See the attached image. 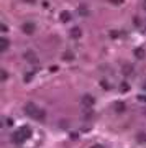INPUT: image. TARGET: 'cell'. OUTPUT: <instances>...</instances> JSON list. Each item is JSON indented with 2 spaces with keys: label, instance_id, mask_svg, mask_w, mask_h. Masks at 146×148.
Masks as SVG:
<instances>
[{
  "label": "cell",
  "instance_id": "3",
  "mask_svg": "<svg viewBox=\"0 0 146 148\" xmlns=\"http://www.w3.org/2000/svg\"><path fill=\"white\" fill-rule=\"evenodd\" d=\"M12 138H13V142H15V143H23V142L26 140V137L23 135V132H21V130H18V132H15Z\"/></svg>",
  "mask_w": 146,
  "mask_h": 148
},
{
  "label": "cell",
  "instance_id": "9",
  "mask_svg": "<svg viewBox=\"0 0 146 148\" xmlns=\"http://www.w3.org/2000/svg\"><path fill=\"white\" fill-rule=\"evenodd\" d=\"M61 20H63V21H69V20H71V13H69V12H61Z\"/></svg>",
  "mask_w": 146,
  "mask_h": 148
},
{
  "label": "cell",
  "instance_id": "6",
  "mask_svg": "<svg viewBox=\"0 0 146 148\" xmlns=\"http://www.w3.org/2000/svg\"><path fill=\"white\" fill-rule=\"evenodd\" d=\"M135 56L136 58H140V59H143L145 58V49H143V48H136L135 49Z\"/></svg>",
  "mask_w": 146,
  "mask_h": 148
},
{
  "label": "cell",
  "instance_id": "7",
  "mask_svg": "<svg viewBox=\"0 0 146 148\" xmlns=\"http://www.w3.org/2000/svg\"><path fill=\"white\" fill-rule=\"evenodd\" d=\"M7 48H8V40L2 38V40H0V51H5Z\"/></svg>",
  "mask_w": 146,
  "mask_h": 148
},
{
  "label": "cell",
  "instance_id": "13",
  "mask_svg": "<svg viewBox=\"0 0 146 148\" xmlns=\"http://www.w3.org/2000/svg\"><path fill=\"white\" fill-rule=\"evenodd\" d=\"M110 3H113V5H121L123 3V0H108Z\"/></svg>",
  "mask_w": 146,
  "mask_h": 148
},
{
  "label": "cell",
  "instance_id": "21",
  "mask_svg": "<svg viewBox=\"0 0 146 148\" xmlns=\"http://www.w3.org/2000/svg\"><path fill=\"white\" fill-rule=\"evenodd\" d=\"M143 7H145V8H146V0H145V5H143Z\"/></svg>",
  "mask_w": 146,
  "mask_h": 148
},
{
  "label": "cell",
  "instance_id": "2",
  "mask_svg": "<svg viewBox=\"0 0 146 148\" xmlns=\"http://www.w3.org/2000/svg\"><path fill=\"white\" fill-rule=\"evenodd\" d=\"M82 106L85 107V109L94 107V106H95V97H94V95H90V94L82 95Z\"/></svg>",
  "mask_w": 146,
  "mask_h": 148
},
{
  "label": "cell",
  "instance_id": "10",
  "mask_svg": "<svg viewBox=\"0 0 146 148\" xmlns=\"http://www.w3.org/2000/svg\"><path fill=\"white\" fill-rule=\"evenodd\" d=\"M20 130H21V132H23V135H25L26 138H28V137H30V135H31V130H30V128H28V127H21Z\"/></svg>",
  "mask_w": 146,
  "mask_h": 148
},
{
  "label": "cell",
  "instance_id": "18",
  "mask_svg": "<svg viewBox=\"0 0 146 148\" xmlns=\"http://www.w3.org/2000/svg\"><path fill=\"white\" fill-rule=\"evenodd\" d=\"M31 77H33V74H26V76H25V81H30Z\"/></svg>",
  "mask_w": 146,
  "mask_h": 148
},
{
  "label": "cell",
  "instance_id": "14",
  "mask_svg": "<svg viewBox=\"0 0 146 148\" xmlns=\"http://www.w3.org/2000/svg\"><path fill=\"white\" fill-rule=\"evenodd\" d=\"M100 86H102L104 89H110V84H107V81H100Z\"/></svg>",
  "mask_w": 146,
  "mask_h": 148
},
{
  "label": "cell",
  "instance_id": "20",
  "mask_svg": "<svg viewBox=\"0 0 146 148\" xmlns=\"http://www.w3.org/2000/svg\"><path fill=\"white\" fill-rule=\"evenodd\" d=\"M26 2H30V3H35V2H36V0H26Z\"/></svg>",
  "mask_w": 146,
  "mask_h": 148
},
{
  "label": "cell",
  "instance_id": "17",
  "mask_svg": "<svg viewBox=\"0 0 146 148\" xmlns=\"http://www.w3.org/2000/svg\"><path fill=\"white\" fill-rule=\"evenodd\" d=\"M0 30H2V32H7L8 28H7V25H3V23H2V25H0Z\"/></svg>",
  "mask_w": 146,
  "mask_h": 148
},
{
  "label": "cell",
  "instance_id": "15",
  "mask_svg": "<svg viewBox=\"0 0 146 148\" xmlns=\"http://www.w3.org/2000/svg\"><path fill=\"white\" fill-rule=\"evenodd\" d=\"M120 90H123V92H125V90H128V86H126V84H121V86H120Z\"/></svg>",
  "mask_w": 146,
  "mask_h": 148
},
{
  "label": "cell",
  "instance_id": "8",
  "mask_svg": "<svg viewBox=\"0 0 146 148\" xmlns=\"http://www.w3.org/2000/svg\"><path fill=\"white\" fill-rule=\"evenodd\" d=\"M115 110L117 112H123L125 110V104H123V102H115Z\"/></svg>",
  "mask_w": 146,
  "mask_h": 148
},
{
  "label": "cell",
  "instance_id": "12",
  "mask_svg": "<svg viewBox=\"0 0 146 148\" xmlns=\"http://www.w3.org/2000/svg\"><path fill=\"white\" fill-rule=\"evenodd\" d=\"M138 140H140L141 143L146 142V133H138Z\"/></svg>",
  "mask_w": 146,
  "mask_h": 148
},
{
  "label": "cell",
  "instance_id": "19",
  "mask_svg": "<svg viewBox=\"0 0 146 148\" xmlns=\"http://www.w3.org/2000/svg\"><path fill=\"white\" fill-rule=\"evenodd\" d=\"M92 148H104V147H102V145H94Z\"/></svg>",
  "mask_w": 146,
  "mask_h": 148
},
{
  "label": "cell",
  "instance_id": "1",
  "mask_svg": "<svg viewBox=\"0 0 146 148\" xmlns=\"http://www.w3.org/2000/svg\"><path fill=\"white\" fill-rule=\"evenodd\" d=\"M26 114L30 117H33V119H36V120H43V119L46 117L44 110H43V109H38L35 104H28V106H26Z\"/></svg>",
  "mask_w": 146,
  "mask_h": 148
},
{
  "label": "cell",
  "instance_id": "11",
  "mask_svg": "<svg viewBox=\"0 0 146 148\" xmlns=\"http://www.w3.org/2000/svg\"><path fill=\"white\" fill-rule=\"evenodd\" d=\"M0 79L7 81V79H8V73H7V71H2V73H0Z\"/></svg>",
  "mask_w": 146,
  "mask_h": 148
},
{
  "label": "cell",
  "instance_id": "4",
  "mask_svg": "<svg viewBox=\"0 0 146 148\" xmlns=\"http://www.w3.org/2000/svg\"><path fill=\"white\" fill-rule=\"evenodd\" d=\"M21 30H23V32H25L26 35H31V33L35 32V25H33V23H23Z\"/></svg>",
  "mask_w": 146,
  "mask_h": 148
},
{
  "label": "cell",
  "instance_id": "5",
  "mask_svg": "<svg viewBox=\"0 0 146 148\" xmlns=\"http://www.w3.org/2000/svg\"><path fill=\"white\" fill-rule=\"evenodd\" d=\"M71 36L76 38V40H77V38H81V36H82V30H81L79 27H74L72 30H71Z\"/></svg>",
  "mask_w": 146,
  "mask_h": 148
},
{
  "label": "cell",
  "instance_id": "16",
  "mask_svg": "<svg viewBox=\"0 0 146 148\" xmlns=\"http://www.w3.org/2000/svg\"><path fill=\"white\" fill-rule=\"evenodd\" d=\"M64 59H72V54H71V53H66V54H64Z\"/></svg>",
  "mask_w": 146,
  "mask_h": 148
}]
</instances>
